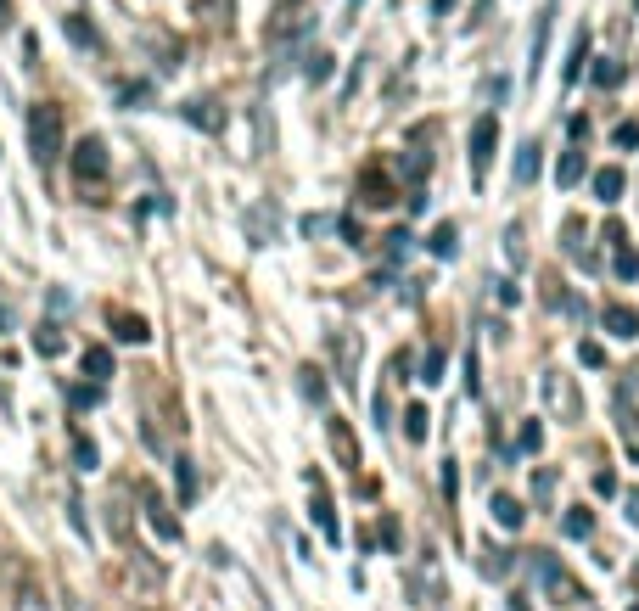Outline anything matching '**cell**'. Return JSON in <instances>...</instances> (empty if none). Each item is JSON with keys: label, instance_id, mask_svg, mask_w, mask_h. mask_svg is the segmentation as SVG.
I'll list each match as a JSON object with an SVG mask.
<instances>
[{"label": "cell", "instance_id": "4fadbf2b", "mask_svg": "<svg viewBox=\"0 0 639 611\" xmlns=\"http://www.w3.org/2000/svg\"><path fill=\"white\" fill-rule=\"evenodd\" d=\"M628 393H634V382H623V398H617V404H623V410H617V427H623V443H628V455L639 460V410H634V404H628Z\"/></svg>", "mask_w": 639, "mask_h": 611}, {"label": "cell", "instance_id": "bcb514c9", "mask_svg": "<svg viewBox=\"0 0 639 611\" xmlns=\"http://www.w3.org/2000/svg\"><path fill=\"white\" fill-rule=\"evenodd\" d=\"M617 146H639V124H617V135H611Z\"/></svg>", "mask_w": 639, "mask_h": 611}, {"label": "cell", "instance_id": "836d02e7", "mask_svg": "<svg viewBox=\"0 0 639 611\" xmlns=\"http://www.w3.org/2000/svg\"><path fill=\"white\" fill-rule=\"evenodd\" d=\"M426 247H432V258H455V247H460L455 225H438V230H432V242H426Z\"/></svg>", "mask_w": 639, "mask_h": 611}, {"label": "cell", "instance_id": "4dcf8cb0", "mask_svg": "<svg viewBox=\"0 0 639 611\" xmlns=\"http://www.w3.org/2000/svg\"><path fill=\"white\" fill-rule=\"evenodd\" d=\"M544 449V427L539 421H522V432H516V455H539Z\"/></svg>", "mask_w": 639, "mask_h": 611}, {"label": "cell", "instance_id": "9a60e30c", "mask_svg": "<svg viewBox=\"0 0 639 611\" xmlns=\"http://www.w3.org/2000/svg\"><path fill=\"white\" fill-rule=\"evenodd\" d=\"M606 331H611V337H639V314L634 309H628V303H611V309H606Z\"/></svg>", "mask_w": 639, "mask_h": 611}, {"label": "cell", "instance_id": "ba28073f", "mask_svg": "<svg viewBox=\"0 0 639 611\" xmlns=\"http://www.w3.org/2000/svg\"><path fill=\"white\" fill-rule=\"evenodd\" d=\"M309 511H314V527L326 533L331 544H342V522H337V505H331V494H326V483H320V471H309Z\"/></svg>", "mask_w": 639, "mask_h": 611}, {"label": "cell", "instance_id": "83f0119b", "mask_svg": "<svg viewBox=\"0 0 639 611\" xmlns=\"http://www.w3.org/2000/svg\"><path fill=\"white\" fill-rule=\"evenodd\" d=\"M533 499H539V511H550V505H555V466L533 471Z\"/></svg>", "mask_w": 639, "mask_h": 611}, {"label": "cell", "instance_id": "ac0fdd59", "mask_svg": "<svg viewBox=\"0 0 639 611\" xmlns=\"http://www.w3.org/2000/svg\"><path fill=\"white\" fill-rule=\"evenodd\" d=\"M623 185H628L623 169H600V174H595V197L611 208V202H623Z\"/></svg>", "mask_w": 639, "mask_h": 611}, {"label": "cell", "instance_id": "ee69618b", "mask_svg": "<svg viewBox=\"0 0 639 611\" xmlns=\"http://www.w3.org/2000/svg\"><path fill=\"white\" fill-rule=\"evenodd\" d=\"M398 539H404V527H398L393 516H382V544H387V550H398Z\"/></svg>", "mask_w": 639, "mask_h": 611}, {"label": "cell", "instance_id": "681fc988", "mask_svg": "<svg viewBox=\"0 0 639 611\" xmlns=\"http://www.w3.org/2000/svg\"><path fill=\"white\" fill-rule=\"evenodd\" d=\"M432 12H438V17H449V12H455V0H432Z\"/></svg>", "mask_w": 639, "mask_h": 611}, {"label": "cell", "instance_id": "8d00e7d4", "mask_svg": "<svg viewBox=\"0 0 639 611\" xmlns=\"http://www.w3.org/2000/svg\"><path fill=\"white\" fill-rule=\"evenodd\" d=\"M426 421H432V415H426V404H410V410H404V432H410L415 443L426 438Z\"/></svg>", "mask_w": 639, "mask_h": 611}, {"label": "cell", "instance_id": "cb8c5ba5", "mask_svg": "<svg viewBox=\"0 0 639 611\" xmlns=\"http://www.w3.org/2000/svg\"><path fill=\"white\" fill-rule=\"evenodd\" d=\"M611 270H617V281H634V275H639L634 242H617V247H611Z\"/></svg>", "mask_w": 639, "mask_h": 611}, {"label": "cell", "instance_id": "6da1fadb", "mask_svg": "<svg viewBox=\"0 0 639 611\" xmlns=\"http://www.w3.org/2000/svg\"><path fill=\"white\" fill-rule=\"evenodd\" d=\"M29 152L40 169H51L62 157V107H51V101H34L29 107Z\"/></svg>", "mask_w": 639, "mask_h": 611}, {"label": "cell", "instance_id": "ab89813d", "mask_svg": "<svg viewBox=\"0 0 639 611\" xmlns=\"http://www.w3.org/2000/svg\"><path fill=\"white\" fill-rule=\"evenodd\" d=\"M12 611H51V600L40 595V589H23V595H17V606Z\"/></svg>", "mask_w": 639, "mask_h": 611}, {"label": "cell", "instance_id": "f5cc1de1", "mask_svg": "<svg viewBox=\"0 0 639 611\" xmlns=\"http://www.w3.org/2000/svg\"><path fill=\"white\" fill-rule=\"evenodd\" d=\"M634 6H639V0H634Z\"/></svg>", "mask_w": 639, "mask_h": 611}, {"label": "cell", "instance_id": "f6af8a7d", "mask_svg": "<svg viewBox=\"0 0 639 611\" xmlns=\"http://www.w3.org/2000/svg\"><path fill=\"white\" fill-rule=\"evenodd\" d=\"M455 488H460V471H455V460H443V494L455 499Z\"/></svg>", "mask_w": 639, "mask_h": 611}, {"label": "cell", "instance_id": "816d5d0a", "mask_svg": "<svg viewBox=\"0 0 639 611\" xmlns=\"http://www.w3.org/2000/svg\"><path fill=\"white\" fill-rule=\"evenodd\" d=\"M628 611H639V606H628Z\"/></svg>", "mask_w": 639, "mask_h": 611}, {"label": "cell", "instance_id": "484cf974", "mask_svg": "<svg viewBox=\"0 0 639 611\" xmlns=\"http://www.w3.org/2000/svg\"><path fill=\"white\" fill-rule=\"evenodd\" d=\"M62 29H68V40L79 45V51H96V29H90L85 17L73 12V17H62Z\"/></svg>", "mask_w": 639, "mask_h": 611}, {"label": "cell", "instance_id": "2e32d148", "mask_svg": "<svg viewBox=\"0 0 639 611\" xmlns=\"http://www.w3.org/2000/svg\"><path fill=\"white\" fill-rule=\"evenodd\" d=\"M544 393H550V404H561L567 415H578V393H572V382L561 376V370H550V376H544Z\"/></svg>", "mask_w": 639, "mask_h": 611}, {"label": "cell", "instance_id": "3957f363", "mask_svg": "<svg viewBox=\"0 0 639 611\" xmlns=\"http://www.w3.org/2000/svg\"><path fill=\"white\" fill-rule=\"evenodd\" d=\"M359 359H365V337L359 331H331V365H337V382L342 387H359Z\"/></svg>", "mask_w": 639, "mask_h": 611}, {"label": "cell", "instance_id": "603a6c76", "mask_svg": "<svg viewBox=\"0 0 639 611\" xmlns=\"http://www.w3.org/2000/svg\"><path fill=\"white\" fill-rule=\"evenodd\" d=\"M494 522H499V527H522V522H527L522 499H516V494H494Z\"/></svg>", "mask_w": 639, "mask_h": 611}, {"label": "cell", "instance_id": "8fae6325", "mask_svg": "<svg viewBox=\"0 0 639 611\" xmlns=\"http://www.w3.org/2000/svg\"><path fill=\"white\" fill-rule=\"evenodd\" d=\"M561 236H567V253H572V258H578L583 270H600V258H595V253H589V225H583V219H578V214H572V219H567V225H561Z\"/></svg>", "mask_w": 639, "mask_h": 611}, {"label": "cell", "instance_id": "7402d4cb", "mask_svg": "<svg viewBox=\"0 0 639 611\" xmlns=\"http://www.w3.org/2000/svg\"><path fill=\"white\" fill-rule=\"evenodd\" d=\"M583 62H589V29H578V34H572L567 68H561V79H567V85H572V79H578V73H583Z\"/></svg>", "mask_w": 639, "mask_h": 611}, {"label": "cell", "instance_id": "f907efd6", "mask_svg": "<svg viewBox=\"0 0 639 611\" xmlns=\"http://www.w3.org/2000/svg\"><path fill=\"white\" fill-rule=\"evenodd\" d=\"M0 331H6V309H0Z\"/></svg>", "mask_w": 639, "mask_h": 611}, {"label": "cell", "instance_id": "f546056e", "mask_svg": "<svg viewBox=\"0 0 639 611\" xmlns=\"http://www.w3.org/2000/svg\"><path fill=\"white\" fill-rule=\"evenodd\" d=\"M426 174H432V152H404V180L426 185Z\"/></svg>", "mask_w": 639, "mask_h": 611}, {"label": "cell", "instance_id": "e0dca14e", "mask_svg": "<svg viewBox=\"0 0 639 611\" xmlns=\"http://www.w3.org/2000/svg\"><path fill=\"white\" fill-rule=\"evenodd\" d=\"M583 169H589V163H583V152H578V146H567V152H561V163H555V185H561V191H567V185H578Z\"/></svg>", "mask_w": 639, "mask_h": 611}, {"label": "cell", "instance_id": "b9f144b4", "mask_svg": "<svg viewBox=\"0 0 639 611\" xmlns=\"http://www.w3.org/2000/svg\"><path fill=\"white\" fill-rule=\"evenodd\" d=\"M404 253H410V236H404V230H393V236H387V258H393V264H398V258H404Z\"/></svg>", "mask_w": 639, "mask_h": 611}, {"label": "cell", "instance_id": "9c48e42d", "mask_svg": "<svg viewBox=\"0 0 639 611\" xmlns=\"http://www.w3.org/2000/svg\"><path fill=\"white\" fill-rule=\"evenodd\" d=\"M141 505H146V527H152L157 539H163V544H180V522H174V511H169V505H163V499L152 494V488H146V499H141Z\"/></svg>", "mask_w": 639, "mask_h": 611}, {"label": "cell", "instance_id": "d6986e66", "mask_svg": "<svg viewBox=\"0 0 639 611\" xmlns=\"http://www.w3.org/2000/svg\"><path fill=\"white\" fill-rule=\"evenodd\" d=\"M79 365H85L90 382H113V348H85V359H79Z\"/></svg>", "mask_w": 639, "mask_h": 611}, {"label": "cell", "instance_id": "c3c4849f", "mask_svg": "<svg viewBox=\"0 0 639 611\" xmlns=\"http://www.w3.org/2000/svg\"><path fill=\"white\" fill-rule=\"evenodd\" d=\"M623 505H628V522L639 527V488H628V494H623Z\"/></svg>", "mask_w": 639, "mask_h": 611}, {"label": "cell", "instance_id": "74e56055", "mask_svg": "<svg viewBox=\"0 0 639 611\" xmlns=\"http://www.w3.org/2000/svg\"><path fill=\"white\" fill-rule=\"evenodd\" d=\"M421 382L426 387L443 382V354H438V348H426V354H421Z\"/></svg>", "mask_w": 639, "mask_h": 611}, {"label": "cell", "instance_id": "7a4b0ae2", "mask_svg": "<svg viewBox=\"0 0 639 611\" xmlns=\"http://www.w3.org/2000/svg\"><path fill=\"white\" fill-rule=\"evenodd\" d=\"M73 180L79 185H101L107 180V169H113V157H107V141H101V135H85V141L73 146Z\"/></svg>", "mask_w": 639, "mask_h": 611}, {"label": "cell", "instance_id": "5bb4252c", "mask_svg": "<svg viewBox=\"0 0 639 611\" xmlns=\"http://www.w3.org/2000/svg\"><path fill=\"white\" fill-rule=\"evenodd\" d=\"M185 118L197 129H208V135H219L225 129V113H219V101H185Z\"/></svg>", "mask_w": 639, "mask_h": 611}, {"label": "cell", "instance_id": "8992f818", "mask_svg": "<svg viewBox=\"0 0 639 611\" xmlns=\"http://www.w3.org/2000/svg\"><path fill=\"white\" fill-rule=\"evenodd\" d=\"M359 202H365V208H393L398 202L393 174H387L382 163H365V169H359Z\"/></svg>", "mask_w": 639, "mask_h": 611}, {"label": "cell", "instance_id": "7bdbcfd3", "mask_svg": "<svg viewBox=\"0 0 639 611\" xmlns=\"http://www.w3.org/2000/svg\"><path fill=\"white\" fill-rule=\"evenodd\" d=\"M595 494H606V499L617 494V471H611V466H606V471H595Z\"/></svg>", "mask_w": 639, "mask_h": 611}, {"label": "cell", "instance_id": "44dd1931", "mask_svg": "<svg viewBox=\"0 0 639 611\" xmlns=\"http://www.w3.org/2000/svg\"><path fill=\"white\" fill-rule=\"evenodd\" d=\"M511 180H516V185H533V180H539V141H527L522 152H516V169H511Z\"/></svg>", "mask_w": 639, "mask_h": 611}, {"label": "cell", "instance_id": "7c38bea8", "mask_svg": "<svg viewBox=\"0 0 639 611\" xmlns=\"http://www.w3.org/2000/svg\"><path fill=\"white\" fill-rule=\"evenodd\" d=\"M326 438H331V449H337L342 466L354 471V466H359V438H354V427H348V421L337 415V421H326Z\"/></svg>", "mask_w": 639, "mask_h": 611}, {"label": "cell", "instance_id": "4316f807", "mask_svg": "<svg viewBox=\"0 0 639 611\" xmlns=\"http://www.w3.org/2000/svg\"><path fill=\"white\" fill-rule=\"evenodd\" d=\"M62 348H68V342H62V331H57V326H51V320H45V326H40V331H34V354H45V359H57V354H62Z\"/></svg>", "mask_w": 639, "mask_h": 611}, {"label": "cell", "instance_id": "1f68e13d", "mask_svg": "<svg viewBox=\"0 0 639 611\" xmlns=\"http://www.w3.org/2000/svg\"><path fill=\"white\" fill-rule=\"evenodd\" d=\"M561 533H567V539H589V533H595V516H589V511H567V516H561Z\"/></svg>", "mask_w": 639, "mask_h": 611}, {"label": "cell", "instance_id": "d590c367", "mask_svg": "<svg viewBox=\"0 0 639 611\" xmlns=\"http://www.w3.org/2000/svg\"><path fill=\"white\" fill-rule=\"evenodd\" d=\"M73 460H79V471H96L101 466V449L90 438H73Z\"/></svg>", "mask_w": 639, "mask_h": 611}, {"label": "cell", "instance_id": "7dc6e473", "mask_svg": "<svg viewBox=\"0 0 639 611\" xmlns=\"http://www.w3.org/2000/svg\"><path fill=\"white\" fill-rule=\"evenodd\" d=\"M253 230H258V247H270V214H253Z\"/></svg>", "mask_w": 639, "mask_h": 611}, {"label": "cell", "instance_id": "f1b7e54d", "mask_svg": "<svg viewBox=\"0 0 639 611\" xmlns=\"http://www.w3.org/2000/svg\"><path fill=\"white\" fill-rule=\"evenodd\" d=\"M298 387H303V398H309V404H326V376H320L314 365L298 370Z\"/></svg>", "mask_w": 639, "mask_h": 611}, {"label": "cell", "instance_id": "277c9868", "mask_svg": "<svg viewBox=\"0 0 639 611\" xmlns=\"http://www.w3.org/2000/svg\"><path fill=\"white\" fill-rule=\"evenodd\" d=\"M494 146H499V124L483 113L477 124H471V152H466V163H471V185H483L488 163H494Z\"/></svg>", "mask_w": 639, "mask_h": 611}, {"label": "cell", "instance_id": "5b68a950", "mask_svg": "<svg viewBox=\"0 0 639 611\" xmlns=\"http://www.w3.org/2000/svg\"><path fill=\"white\" fill-rule=\"evenodd\" d=\"M303 34H309V6H303V0H281L270 17V45L303 40Z\"/></svg>", "mask_w": 639, "mask_h": 611}, {"label": "cell", "instance_id": "52a82bcc", "mask_svg": "<svg viewBox=\"0 0 639 611\" xmlns=\"http://www.w3.org/2000/svg\"><path fill=\"white\" fill-rule=\"evenodd\" d=\"M539 572H544V589H550L555 606H578V600H589V595H583V583L572 578L567 567H555L550 555H539Z\"/></svg>", "mask_w": 639, "mask_h": 611}, {"label": "cell", "instance_id": "e575fe53", "mask_svg": "<svg viewBox=\"0 0 639 611\" xmlns=\"http://www.w3.org/2000/svg\"><path fill=\"white\" fill-rule=\"evenodd\" d=\"M68 404H73V410H96V404H101V382H79V387H68Z\"/></svg>", "mask_w": 639, "mask_h": 611}, {"label": "cell", "instance_id": "d4e9b609", "mask_svg": "<svg viewBox=\"0 0 639 611\" xmlns=\"http://www.w3.org/2000/svg\"><path fill=\"white\" fill-rule=\"evenodd\" d=\"M197 17H208L213 29H230V17H236V0H197Z\"/></svg>", "mask_w": 639, "mask_h": 611}, {"label": "cell", "instance_id": "f35d334b", "mask_svg": "<svg viewBox=\"0 0 639 611\" xmlns=\"http://www.w3.org/2000/svg\"><path fill=\"white\" fill-rule=\"evenodd\" d=\"M477 555H483V561H477V567H483L488 578H505V555H499L494 544H483V550H477Z\"/></svg>", "mask_w": 639, "mask_h": 611}, {"label": "cell", "instance_id": "d6a6232c", "mask_svg": "<svg viewBox=\"0 0 639 611\" xmlns=\"http://www.w3.org/2000/svg\"><path fill=\"white\" fill-rule=\"evenodd\" d=\"M589 79H595L600 90H617V85H623V68H617V62H611V57H600L595 68H589Z\"/></svg>", "mask_w": 639, "mask_h": 611}, {"label": "cell", "instance_id": "ffe728a7", "mask_svg": "<svg viewBox=\"0 0 639 611\" xmlns=\"http://www.w3.org/2000/svg\"><path fill=\"white\" fill-rule=\"evenodd\" d=\"M174 483H180V505H197V494H202L197 460H174Z\"/></svg>", "mask_w": 639, "mask_h": 611}, {"label": "cell", "instance_id": "30bf717a", "mask_svg": "<svg viewBox=\"0 0 639 611\" xmlns=\"http://www.w3.org/2000/svg\"><path fill=\"white\" fill-rule=\"evenodd\" d=\"M107 326H113L118 342H135V348H141V342H152V326H146L141 314H129V309H107Z\"/></svg>", "mask_w": 639, "mask_h": 611}, {"label": "cell", "instance_id": "60d3db41", "mask_svg": "<svg viewBox=\"0 0 639 611\" xmlns=\"http://www.w3.org/2000/svg\"><path fill=\"white\" fill-rule=\"evenodd\" d=\"M578 359H583L589 370H600V365H606V348H600V342H583V348H578Z\"/></svg>", "mask_w": 639, "mask_h": 611}]
</instances>
